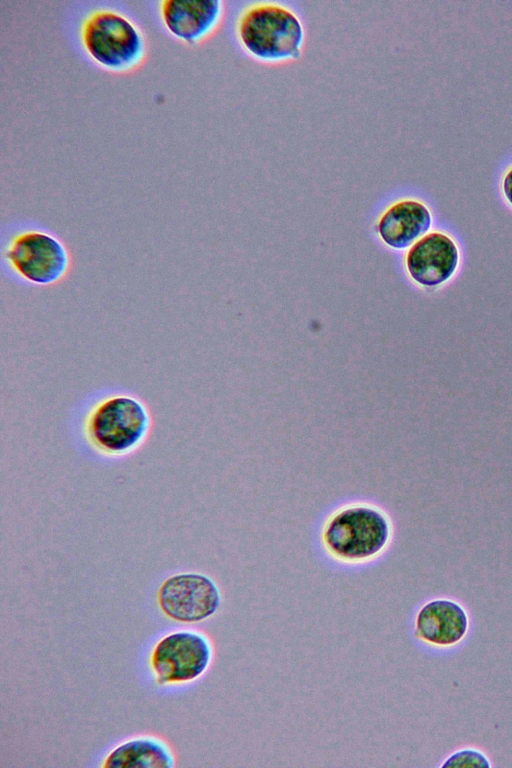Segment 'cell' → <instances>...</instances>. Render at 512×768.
I'll return each mask as SVG.
<instances>
[{
	"mask_svg": "<svg viewBox=\"0 0 512 768\" xmlns=\"http://www.w3.org/2000/svg\"><path fill=\"white\" fill-rule=\"evenodd\" d=\"M175 755L162 738L141 735L127 739L114 747L105 757L102 767L108 768H172Z\"/></svg>",
	"mask_w": 512,
	"mask_h": 768,
	"instance_id": "7c38bea8",
	"label": "cell"
},
{
	"mask_svg": "<svg viewBox=\"0 0 512 768\" xmlns=\"http://www.w3.org/2000/svg\"><path fill=\"white\" fill-rule=\"evenodd\" d=\"M488 758L475 749H462L450 755L442 767H490Z\"/></svg>",
	"mask_w": 512,
	"mask_h": 768,
	"instance_id": "4fadbf2b",
	"label": "cell"
},
{
	"mask_svg": "<svg viewBox=\"0 0 512 768\" xmlns=\"http://www.w3.org/2000/svg\"><path fill=\"white\" fill-rule=\"evenodd\" d=\"M152 419L137 396L113 393L97 400L87 412L83 431L89 446L106 457H123L146 440Z\"/></svg>",
	"mask_w": 512,
	"mask_h": 768,
	"instance_id": "3957f363",
	"label": "cell"
},
{
	"mask_svg": "<svg viewBox=\"0 0 512 768\" xmlns=\"http://www.w3.org/2000/svg\"><path fill=\"white\" fill-rule=\"evenodd\" d=\"M501 189L504 198L510 206H512V167H510L504 174L501 182Z\"/></svg>",
	"mask_w": 512,
	"mask_h": 768,
	"instance_id": "5bb4252c",
	"label": "cell"
},
{
	"mask_svg": "<svg viewBox=\"0 0 512 768\" xmlns=\"http://www.w3.org/2000/svg\"><path fill=\"white\" fill-rule=\"evenodd\" d=\"M213 645L209 637L196 630L173 631L160 638L150 654V667L160 686L195 681L209 668Z\"/></svg>",
	"mask_w": 512,
	"mask_h": 768,
	"instance_id": "8992f818",
	"label": "cell"
},
{
	"mask_svg": "<svg viewBox=\"0 0 512 768\" xmlns=\"http://www.w3.org/2000/svg\"><path fill=\"white\" fill-rule=\"evenodd\" d=\"M468 628V615L460 604L449 599H435L417 612L414 632L425 643L448 647L459 643Z\"/></svg>",
	"mask_w": 512,
	"mask_h": 768,
	"instance_id": "30bf717a",
	"label": "cell"
},
{
	"mask_svg": "<svg viewBox=\"0 0 512 768\" xmlns=\"http://www.w3.org/2000/svg\"><path fill=\"white\" fill-rule=\"evenodd\" d=\"M460 264L455 240L440 231L429 232L417 240L406 255L408 274L417 284L436 288L448 282Z\"/></svg>",
	"mask_w": 512,
	"mask_h": 768,
	"instance_id": "9c48e42d",
	"label": "cell"
},
{
	"mask_svg": "<svg viewBox=\"0 0 512 768\" xmlns=\"http://www.w3.org/2000/svg\"><path fill=\"white\" fill-rule=\"evenodd\" d=\"M158 10L163 27L174 39L197 46L219 30L225 4L222 0H161Z\"/></svg>",
	"mask_w": 512,
	"mask_h": 768,
	"instance_id": "ba28073f",
	"label": "cell"
},
{
	"mask_svg": "<svg viewBox=\"0 0 512 768\" xmlns=\"http://www.w3.org/2000/svg\"><path fill=\"white\" fill-rule=\"evenodd\" d=\"M432 222V213L426 204L416 199H402L382 214L377 229L385 244L405 249L429 233Z\"/></svg>",
	"mask_w": 512,
	"mask_h": 768,
	"instance_id": "8fae6325",
	"label": "cell"
},
{
	"mask_svg": "<svg viewBox=\"0 0 512 768\" xmlns=\"http://www.w3.org/2000/svg\"><path fill=\"white\" fill-rule=\"evenodd\" d=\"M235 34L250 57L266 64L298 60L306 37L298 14L276 1H258L243 8L236 21Z\"/></svg>",
	"mask_w": 512,
	"mask_h": 768,
	"instance_id": "6da1fadb",
	"label": "cell"
},
{
	"mask_svg": "<svg viewBox=\"0 0 512 768\" xmlns=\"http://www.w3.org/2000/svg\"><path fill=\"white\" fill-rule=\"evenodd\" d=\"M390 537L384 514L364 505L346 507L326 523L322 540L327 552L346 562H361L379 555Z\"/></svg>",
	"mask_w": 512,
	"mask_h": 768,
	"instance_id": "5b68a950",
	"label": "cell"
},
{
	"mask_svg": "<svg viewBox=\"0 0 512 768\" xmlns=\"http://www.w3.org/2000/svg\"><path fill=\"white\" fill-rule=\"evenodd\" d=\"M3 259L17 278L40 287L59 284L72 266L66 244L56 235L38 228L12 235L3 249Z\"/></svg>",
	"mask_w": 512,
	"mask_h": 768,
	"instance_id": "277c9868",
	"label": "cell"
},
{
	"mask_svg": "<svg viewBox=\"0 0 512 768\" xmlns=\"http://www.w3.org/2000/svg\"><path fill=\"white\" fill-rule=\"evenodd\" d=\"M79 37L89 59L112 74L133 73L148 57V41L142 28L114 8L90 11L81 22Z\"/></svg>",
	"mask_w": 512,
	"mask_h": 768,
	"instance_id": "7a4b0ae2",
	"label": "cell"
},
{
	"mask_svg": "<svg viewBox=\"0 0 512 768\" xmlns=\"http://www.w3.org/2000/svg\"><path fill=\"white\" fill-rule=\"evenodd\" d=\"M161 612L181 623H198L212 617L220 608L221 593L209 576L182 572L169 576L157 591Z\"/></svg>",
	"mask_w": 512,
	"mask_h": 768,
	"instance_id": "52a82bcc",
	"label": "cell"
}]
</instances>
